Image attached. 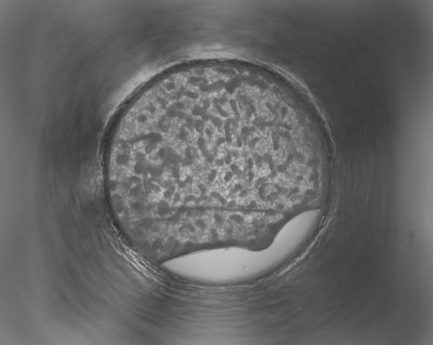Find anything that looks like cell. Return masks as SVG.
Returning a JSON list of instances; mask_svg holds the SVG:
<instances>
[{"label":"cell","instance_id":"obj_1","mask_svg":"<svg viewBox=\"0 0 433 345\" xmlns=\"http://www.w3.org/2000/svg\"><path fill=\"white\" fill-rule=\"evenodd\" d=\"M275 264L274 256L269 248L253 251L230 247L182 255L166 261L163 266L186 279L226 283L257 276Z\"/></svg>","mask_w":433,"mask_h":345}]
</instances>
